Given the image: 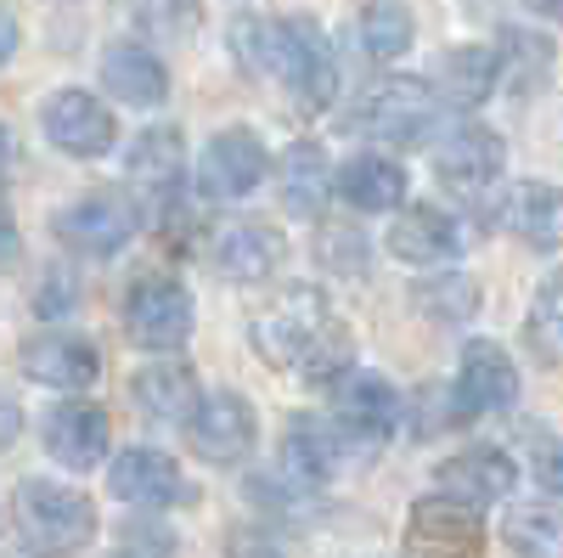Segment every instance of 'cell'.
Masks as SVG:
<instances>
[{"instance_id":"cell-1","label":"cell","mask_w":563,"mask_h":558,"mask_svg":"<svg viewBox=\"0 0 563 558\" xmlns=\"http://www.w3.org/2000/svg\"><path fill=\"white\" fill-rule=\"evenodd\" d=\"M231 45H238L243 68L276 74L282 90L305 108H327L339 97V57L316 18H260V23L243 18L231 29Z\"/></svg>"},{"instance_id":"cell-2","label":"cell","mask_w":563,"mask_h":558,"mask_svg":"<svg viewBox=\"0 0 563 558\" xmlns=\"http://www.w3.org/2000/svg\"><path fill=\"white\" fill-rule=\"evenodd\" d=\"M254 350L282 366V372H310V379H327V372H339L350 366V339L344 328L333 321V305H327L321 288H282L260 316H254V328H249Z\"/></svg>"},{"instance_id":"cell-3","label":"cell","mask_w":563,"mask_h":558,"mask_svg":"<svg viewBox=\"0 0 563 558\" xmlns=\"http://www.w3.org/2000/svg\"><path fill=\"white\" fill-rule=\"evenodd\" d=\"M12 519L29 558H79L97 541V502L63 480H23L12 491Z\"/></svg>"},{"instance_id":"cell-4","label":"cell","mask_w":563,"mask_h":558,"mask_svg":"<svg viewBox=\"0 0 563 558\" xmlns=\"http://www.w3.org/2000/svg\"><path fill=\"white\" fill-rule=\"evenodd\" d=\"M186 440H192V451L209 469H231V462H243L254 451L260 417L238 390H209V395H198L192 412H186Z\"/></svg>"},{"instance_id":"cell-5","label":"cell","mask_w":563,"mask_h":558,"mask_svg":"<svg viewBox=\"0 0 563 558\" xmlns=\"http://www.w3.org/2000/svg\"><path fill=\"white\" fill-rule=\"evenodd\" d=\"M124 333H130V344L153 350V355H175L192 339V294H186L175 276L135 283L130 299H124Z\"/></svg>"},{"instance_id":"cell-6","label":"cell","mask_w":563,"mask_h":558,"mask_svg":"<svg viewBox=\"0 0 563 558\" xmlns=\"http://www.w3.org/2000/svg\"><path fill=\"white\" fill-rule=\"evenodd\" d=\"M434 124H440V90L429 79L395 74L366 97V130L378 135V142L422 147V142H434Z\"/></svg>"},{"instance_id":"cell-7","label":"cell","mask_w":563,"mask_h":558,"mask_svg":"<svg viewBox=\"0 0 563 558\" xmlns=\"http://www.w3.org/2000/svg\"><path fill=\"white\" fill-rule=\"evenodd\" d=\"M40 130H45V142H52L57 153L68 158H102L113 153L119 142V119L102 97H90V90H52L40 108Z\"/></svg>"},{"instance_id":"cell-8","label":"cell","mask_w":563,"mask_h":558,"mask_svg":"<svg viewBox=\"0 0 563 558\" xmlns=\"http://www.w3.org/2000/svg\"><path fill=\"white\" fill-rule=\"evenodd\" d=\"M512 401H519V366H512V355L496 339H467L456 384H451L456 417H496V412H512Z\"/></svg>"},{"instance_id":"cell-9","label":"cell","mask_w":563,"mask_h":558,"mask_svg":"<svg viewBox=\"0 0 563 558\" xmlns=\"http://www.w3.org/2000/svg\"><path fill=\"white\" fill-rule=\"evenodd\" d=\"M265 175H271V153H265V142H260L249 124H231V130L209 135V147H203V158H198L203 198H220V204L249 198Z\"/></svg>"},{"instance_id":"cell-10","label":"cell","mask_w":563,"mask_h":558,"mask_svg":"<svg viewBox=\"0 0 563 558\" xmlns=\"http://www.w3.org/2000/svg\"><path fill=\"white\" fill-rule=\"evenodd\" d=\"M52 231H57L74 254L113 260V254L135 238V204L119 198V193H90V198L57 209V215H52Z\"/></svg>"},{"instance_id":"cell-11","label":"cell","mask_w":563,"mask_h":558,"mask_svg":"<svg viewBox=\"0 0 563 558\" xmlns=\"http://www.w3.org/2000/svg\"><path fill=\"white\" fill-rule=\"evenodd\" d=\"M400 424V395L389 390V379L366 366H344L333 379V429L344 440H384Z\"/></svg>"},{"instance_id":"cell-12","label":"cell","mask_w":563,"mask_h":558,"mask_svg":"<svg viewBox=\"0 0 563 558\" xmlns=\"http://www.w3.org/2000/svg\"><path fill=\"white\" fill-rule=\"evenodd\" d=\"M406 536H411V547L434 552V558H479L485 552V519H479V507L451 502V496L411 502Z\"/></svg>"},{"instance_id":"cell-13","label":"cell","mask_w":563,"mask_h":558,"mask_svg":"<svg viewBox=\"0 0 563 558\" xmlns=\"http://www.w3.org/2000/svg\"><path fill=\"white\" fill-rule=\"evenodd\" d=\"M501 169H507V142L490 124H456L434 147V175L456 186V193H485V186H496Z\"/></svg>"},{"instance_id":"cell-14","label":"cell","mask_w":563,"mask_h":558,"mask_svg":"<svg viewBox=\"0 0 563 558\" xmlns=\"http://www.w3.org/2000/svg\"><path fill=\"white\" fill-rule=\"evenodd\" d=\"M108 485L130 507H180L186 502V474L180 462L158 446H124L108 469Z\"/></svg>"},{"instance_id":"cell-15","label":"cell","mask_w":563,"mask_h":558,"mask_svg":"<svg viewBox=\"0 0 563 558\" xmlns=\"http://www.w3.org/2000/svg\"><path fill=\"white\" fill-rule=\"evenodd\" d=\"M40 440L52 451V462H63L74 474H90L108 457V412L90 406V401H63V406L45 412Z\"/></svg>"},{"instance_id":"cell-16","label":"cell","mask_w":563,"mask_h":558,"mask_svg":"<svg viewBox=\"0 0 563 558\" xmlns=\"http://www.w3.org/2000/svg\"><path fill=\"white\" fill-rule=\"evenodd\" d=\"M462 243H467L462 220L440 204H411L389 226V254L406 260V265H445V260L462 254Z\"/></svg>"},{"instance_id":"cell-17","label":"cell","mask_w":563,"mask_h":558,"mask_svg":"<svg viewBox=\"0 0 563 558\" xmlns=\"http://www.w3.org/2000/svg\"><path fill=\"white\" fill-rule=\"evenodd\" d=\"M23 372L34 384H45V390H68L74 395V390L97 384L102 355H97V344L79 339V333H40V339L23 344Z\"/></svg>"},{"instance_id":"cell-18","label":"cell","mask_w":563,"mask_h":558,"mask_svg":"<svg viewBox=\"0 0 563 558\" xmlns=\"http://www.w3.org/2000/svg\"><path fill=\"white\" fill-rule=\"evenodd\" d=\"M282 260H288V238L271 220H231L214 238V265L231 283H265L282 271Z\"/></svg>"},{"instance_id":"cell-19","label":"cell","mask_w":563,"mask_h":558,"mask_svg":"<svg viewBox=\"0 0 563 558\" xmlns=\"http://www.w3.org/2000/svg\"><path fill=\"white\" fill-rule=\"evenodd\" d=\"M512 485H519V469H512V457L496 451V446L456 451V457H445V469H440V496L467 502V507L501 502V496H512Z\"/></svg>"},{"instance_id":"cell-20","label":"cell","mask_w":563,"mask_h":558,"mask_svg":"<svg viewBox=\"0 0 563 558\" xmlns=\"http://www.w3.org/2000/svg\"><path fill=\"white\" fill-rule=\"evenodd\" d=\"M124 175L135 186V198H147V204H169L175 198V186L186 175V147H180V130L158 124V130H141L130 153H124Z\"/></svg>"},{"instance_id":"cell-21","label":"cell","mask_w":563,"mask_h":558,"mask_svg":"<svg viewBox=\"0 0 563 558\" xmlns=\"http://www.w3.org/2000/svg\"><path fill=\"white\" fill-rule=\"evenodd\" d=\"M282 474L299 485H327L344 474V435L333 424H316V417H294L282 429Z\"/></svg>"},{"instance_id":"cell-22","label":"cell","mask_w":563,"mask_h":558,"mask_svg":"<svg viewBox=\"0 0 563 558\" xmlns=\"http://www.w3.org/2000/svg\"><path fill=\"white\" fill-rule=\"evenodd\" d=\"M102 85L124 108H158L169 97V68L141 40H113L102 52Z\"/></svg>"},{"instance_id":"cell-23","label":"cell","mask_w":563,"mask_h":558,"mask_svg":"<svg viewBox=\"0 0 563 558\" xmlns=\"http://www.w3.org/2000/svg\"><path fill=\"white\" fill-rule=\"evenodd\" d=\"M333 193H344V204H355L361 215H389L406 204V169L389 153H361L333 169Z\"/></svg>"},{"instance_id":"cell-24","label":"cell","mask_w":563,"mask_h":558,"mask_svg":"<svg viewBox=\"0 0 563 558\" xmlns=\"http://www.w3.org/2000/svg\"><path fill=\"white\" fill-rule=\"evenodd\" d=\"M276 186H282V209L316 220L327 209V198H333V164H327V153L316 142H294L276 164Z\"/></svg>"},{"instance_id":"cell-25","label":"cell","mask_w":563,"mask_h":558,"mask_svg":"<svg viewBox=\"0 0 563 558\" xmlns=\"http://www.w3.org/2000/svg\"><path fill=\"white\" fill-rule=\"evenodd\" d=\"M198 379L186 372L180 361H158V366H141L135 372V406L158 417V424H186V412L198 406Z\"/></svg>"},{"instance_id":"cell-26","label":"cell","mask_w":563,"mask_h":558,"mask_svg":"<svg viewBox=\"0 0 563 558\" xmlns=\"http://www.w3.org/2000/svg\"><path fill=\"white\" fill-rule=\"evenodd\" d=\"M512 231H519L530 249H541V254L558 249V238H563V204H558L552 180H525L519 193H512Z\"/></svg>"},{"instance_id":"cell-27","label":"cell","mask_w":563,"mask_h":558,"mask_svg":"<svg viewBox=\"0 0 563 558\" xmlns=\"http://www.w3.org/2000/svg\"><path fill=\"white\" fill-rule=\"evenodd\" d=\"M440 85H445V97L462 102V108L485 102L490 90L501 85V52H490V45H456V52L445 57Z\"/></svg>"},{"instance_id":"cell-28","label":"cell","mask_w":563,"mask_h":558,"mask_svg":"<svg viewBox=\"0 0 563 558\" xmlns=\"http://www.w3.org/2000/svg\"><path fill=\"white\" fill-rule=\"evenodd\" d=\"M411 40H417V23H411V12L400 7V0H372V7L361 12V52L372 63L406 57Z\"/></svg>"},{"instance_id":"cell-29","label":"cell","mask_w":563,"mask_h":558,"mask_svg":"<svg viewBox=\"0 0 563 558\" xmlns=\"http://www.w3.org/2000/svg\"><path fill=\"white\" fill-rule=\"evenodd\" d=\"M507 547H512V558H558V547H563L558 507H552V502L519 507V514L507 519Z\"/></svg>"},{"instance_id":"cell-30","label":"cell","mask_w":563,"mask_h":558,"mask_svg":"<svg viewBox=\"0 0 563 558\" xmlns=\"http://www.w3.org/2000/svg\"><path fill=\"white\" fill-rule=\"evenodd\" d=\"M530 350L541 366H558L563 361V288L558 276H547L541 294H536V310H530Z\"/></svg>"},{"instance_id":"cell-31","label":"cell","mask_w":563,"mask_h":558,"mask_svg":"<svg viewBox=\"0 0 563 558\" xmlns=\"http://www.w3.org/2000/svg\"><path fill=\"white\" fill-rule=\"evenodd\" d=\"M417 305L434 310V321H467L479 305V288L467 283V276H434V288L429 283L417 288Z\"/></svg>"},{"instance_id":"cell-32","label":"cell","mask_w":563,"mask_h":558,"mask_svg":"<svg viewBox=\"0 0 563 558\" xmlns=\"http://www.w3.org/2000/svg\"><path fill=\"white\" fill-rule=\"evenodd\" d=\"M225 558H282V547L265 536V530H249V525H238L225 536Z\"/></svg>"},{"instance_id":"cell-33","label":"cell","mask_w":563,"mask_h":558,"mask_svg":"<svg viewBox=\"0 0 563 558\" xmlns=\"http://www.w3.org/2000/svg\"><path fill=\"white\" fill-rule=\"evenodd\" d=\"M530 469H536V480L547 485V496H558V446H552V435H536Z\"/></svg>"},{"instance_id":"cell-34","label":"cell","mask_w":563,"mask_h":558,"mask_svg":"<svg viewBox=\"0 0 563 558\" xmlns=\"http://www.w3.org/2000/svg\"><path fill=\"white\" fill-rule=\"evenodd\" d=\"M7 260H18V220H12L7 198H0V265Z\"/></svg>"},{"instance_id":"cell-35","label":"cell","mask_w":563,"mask_h":558,"mask_svg":"<svg viewBox=\"0 0 563 558\" xmlns=\"http://www.w3.org/2000/svg\"><path fill=\"white\" fill-rule=\"evenodd\" d=\"M12 52H18V18H12V12H0V68L12 63Z\"/></svg>"},{"instance_id":"cell-36","label":"cell","mask_w":563,"mask_h":558,"mask_svg":"<svg viewBox=\"0 0 563 558\" xmlns=\"http://www.w3.org/2000/svg\"><path fill=\"white\" fill-rule=\"evenodd\" d=\"M18 429H23V417H18V406H12L7 395H0V446H7V440H12Z\"/></svg>"},{"instance_id":"cell-37","label":"cell","mask_w":563,"mask_h":558,"mask_svg":"<svg viewBox=\"0 0 563 558\" xmlns=\"http://www.w3.org/2000/svg\"><path fill=\"white\" fill-rule=\"evenodd\" d=\"M7 164H12V135H7V124H0V175H7Z\"/></svg>"},{"instance_id":"cell-38","label":"cell","mask_w":563,"mask_h":558,"mask_svg":"<svg viewBox=\"0 0 563 558\" xmlns=\"http://www.w3.org/2000/svg\"><path fill=\"white\" fill-rule=\"evenodd\" d=\"M525 7H530L536 18H558V0H525Z\"/></svg>"},{"instance_id":"cell-39","label":"cell","mask_w":563,"mask_h":558,"mask_svg":"<svg viewBox=\"0 0 563 558\" xmlns=\"http://www.w3.org/2000/svg\"><path fill=\"white\" fill-rule=\"evenodd\" d=\"M113 558H135V552H113Z\"/></svg>"}]
</instances>
